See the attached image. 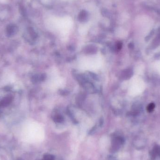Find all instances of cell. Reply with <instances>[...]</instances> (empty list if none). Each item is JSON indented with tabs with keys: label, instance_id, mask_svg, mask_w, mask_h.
Returning a JSON list of instances; mask_svg holds the SVG:
<instances>
[{
	"label": "cell",
	"instance_id": "6da1fadb",
	"mask_svg": "<svg viewBox=\"0 0 160 160\" xmlns=\"http://www.w3.org/2000/svg\"><path fill=\"white\" fill-rule=\"evenodd\" d=\"M157 155L160 156V146H155L153 150L152 153V158L153 159H154Z\"/></svg>",
	"mask_w": 160,
	"mask_h": 160
},
{
	"label": "cell",
	"instance_id": "3957f363",
	"mask_svg": "<svg viewBox=\"0 0 160 160\" xmlns=\"http://www.w3.org/2000/svg\"><path fill=\"white\" fill-rule=\"evenodd\" d=\"M154 107H155V105H154V103H151V104H150L147 107V111H148L149 112H152L154 109Z\"/></svg>",
	"mask_w": 160,
	"mask_h": 160
},
{
	"label": "cell",
	"instance_id": "7a4b0ae2",
	"mask_svg": "<svg viewBox=\"0 0 160 160\" xmlns=\"http://www.w3.org/2000/svg\"><path fill=\"white\" fill-rule=\"evenodd\" d=\"M87 12L85 11H83L81 12V13H80V15H79L80 20L82 21L85 20L86 18H87Z\"/></svg>",
	"mask_w": 160,
	"mask_h": 160
}]
</instances>
